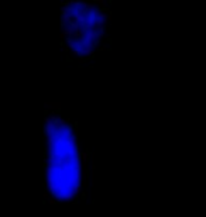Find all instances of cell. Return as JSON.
I'll return each mask as SVG.
<instances>
[{"mask_svg":"<svg viewBox=\"0 0 206 217\" xmlns=\"http://www.w3.org/2000/svg\"><path fill=\"white\" fill-rule=\"evenodd\" d=\"M59 106H61L59 103H50V102L47 103L45 102V110H48V108H58L59 110Z\"/></svg>","mask_w":206,"mask_h":217,"instance_id":"cell-1","label":"cell"}]
</instances>
